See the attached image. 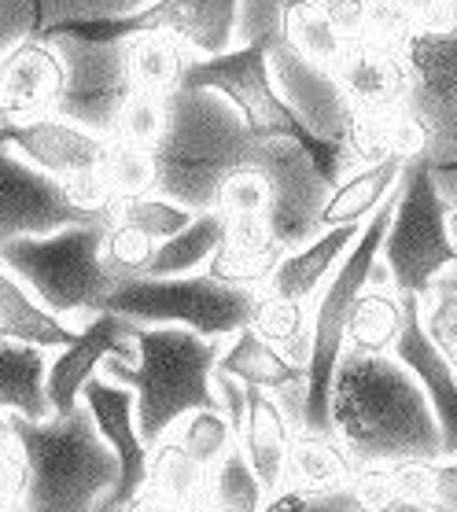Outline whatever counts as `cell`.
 <instances>
[{"label":"cell","mask_w":457,"mask_h":512,"mask_svg":"<svg viewBox=\"0 0 457 512\" xmlns=\"http://www.w3.org/2000/svg\"><path fill=\"white\" fill-rule=\"evenodd\" d=\"M211 384H214V398H218V409H222L225 417H229V424L240 431L244 409H247V384H240L236 376L222 373V369H214Z\"/></svg>","instance_id":"45"},{"label":"cell","mask_w":457,"mask_h":512,"mask_svg":"<svg viewBox=\"0 0 457 512\" xmlns=\"http://www.w3.org/2000/svg\"><path fill=\"white\" fill-rule=\"evenodd\" d=\"M163 126H166V100L133 89L126 107H122V115H118L115 137L111 140H126V144H137V148L152 152L155 144H159V137H163Z\"/></svg>","instance_id":"41"},{"label":"cell","mask_w":457,"mask_h":512,"mask_svg":"<svg viewBox=\"0 0 457 512\" xmlns=\"http://www.w3.org/2000/svg\"><path fill=\"white\" fill-rule=\"evenodd\" d=\"M314 8L325 15V23L336 30L343 45H354L373 26V0H314Z\"/></svg>","instance_id":"44"},{"label":"cell","mask_w":457,"mask_h":512,"mask_svg":"<svg viewBox=\"0 0 457 512\" xmlns=\"http://www.w3.org/2000/svg\"><path fill=\"white\" fill-rule=\"evenodd\" d=\"M410 89L406 111L428 137V163H457V26L443 34H421L402 45Z\"/></svg>","instance_id":"11"},{"label":"cell","mask_w":457,"mask_h":512,"mask_svg":"<svg viewBox=\"0 0 457 512\" xmlns=\"http://www.w3.org/2000/svg\"><path fill=\"white\" fill-rule=\"evenodd\" d=\"M251 332L266 339L284 358L299 361L306 369L310 361V303H292V299H273L258 295L255 314H251Z\"/></svg>","instance_id":"33"},{"label":"cell","mask_w":457,"mask_h":512,"mask_svg":"<svg viewBox=\"0 0 457 512\" xmlns=\"http://www.w3.org/2000/svg\"><path fill=\"white\" fill-rule=\"evenodd\" d=\"M362 236V225H340V229H321L310 244L295 247L281 258V266L273 269L270 284L262 295L273 299H292V303H314L317 291L325 288L332 269L340 266L343 255Z\"/></svg>","instance_id":"22"},{"label":"cell","mask_w":457,"mask_h":512,"mask_svg":"<svg viewBox=\"0 0 457 512\" xmlns=\"http://www.w3.org/2000/svg\"><path fill=\"white\" fill-rule=\"evenodd\" d=\"M402 332V295L391 284H365L351 306L347 350L354 354H391Z\"/></svg>","instance_id":"28"},{"label":"cell","mask_w":457,"mask_h":512,"mask_svg":"<svg viewBox=\"0 0 457 512\" xmlns=\"http://www.w3.org/2000/svg\"><path fill=\"white\" fill-rule=\"evenodd\" d=\"M402 163H380L369 170H354L343 174L325 196V207L317 214V233L321 229H340V225H365L373 218L380 203H384L395 185H399Z\"/></svg>","instance_id":"26"},{"label":"cell","mask_w":457,"mask_h":512,"mask_svg":"<svg viewBox=\"0 0 457 512\" xmlns=\"http://www.w3.org/2000/svg\"><path fill=\"white\" fill-rule=\"evenodd\" d=\"M203 490H207V468L196 465L174 435H166L163 443L152 446L144 494H152L155 501H166V505H196L203 501Z\"/></svg>","instance_id":"32"},{"label":"cell","mask_w":457,"mask_h":512,"mask_svg":"<svg viewBox=\"0 0 457 512\" xmlns=\"http://www.w3.org/2000/svg\"><path fill=\"white\" fill-rule=\"evenodd\" d=\"M270 199V181L251 163L244 170H236L233 177H225L214 210H222L225 218H266L270 214Z\"/></svg>","instance_id":"40"},{"label":"cell","mask_w":457,"mask_h":512,"mask_svg":"<svg viewBox=\"0 0 457 512\" xmlns=\"http://www.w3.org/2000/svg\"><path fill=\"white\" fill-rule=\"evenodd\" d=\"M358 476V465L351 454L340 446L336 435H321V431H292L288 443V476L284 487L306 490V494H329V490L351 487Z\"/></svg>","instance_id":"25"},{"label":"cell","mask_w":457,"mask_h":512,"mask_svg":"<svg viewBox=\"0 0 457 512\" xmlns=\"http://www.w3.org/2000/svg\"><path fill=\"white\" fill-rule=\"evenodd\" d=\"M122 45H126L129 82L137 93L170 100L177 89H185L196 52L181 37L166 34V30H141V34L122 37Z\"/></svg>","instance_id":"23"},{"label":"cell","mask_w":457,"mask_h":512,"mask_svg":"<svg viewBox=\"0 0 457 512\" xmlns=\"http://www.w3.org/2000/svg\"><path fill=\"white\" fill-rule=\"evenodd\" d=\"M329 82L351 115H391L406 104L410 70L399 45L365 34L362 41L343 48L336 67L329 70Z\"/></svg>","instance_id":"15"},{"label":"cell","mask_w":457,"mask_h":512,"mask_svg":"<svg viewBox=\"0 0 457 512\" xmlns=\"http://www.w3.org/2000/svg\"><path fill=\"white\" fill-rule=\"evenodd\" d=\"M281 258H284V251L273 236H258V240L225 236V244L214 251L203 273L211 280H218V284H225V288L262 295L273 277V269L281 266Z\"/></svg>","instance_id":"30"},{"label":"cell","mask_w":457,"mask_h":512,"mask_svg":"<svg viewBox=\"0 0 457 512\" xmlns=\"http://www.w3.org/2000/svg\"><path fill=\"white\" fill-rule=\"evenodd\" d=\"M185 85L225 96L255 140H299L321 177L329 185L340 181V144L314 137L303 126V118L292 111V104L273 89L270 45H240L222 56L196 59Z\"/></svg>","instance_id":"7"},{"label":"cell","mask_w":457,"mask_h":512,"mask_svg":"<svg viewBox=\"0 0 457 512\" xmlns=\"http://www.w3.org/2000/svg\"><path fill=\"white\" fill-rule=\"evenodd\" d=\"M63 59L48 37H26L0 56V122L56 115L63 96Z\"/></svg>","instance_id":"17"},{"label":"cell","mask_w":457,"mask_h":512,"mask_svg":"<svg viewBox=\"0 0 457 512\" xmlns=\"http://www.w3.org/2000/svg\"><path fill=\"white\" fill-rule=\"evenodd\" d=\"M450 236H454V244H457V210H450Z\"/></svg>","instance_id":"51"},{"label":"cell","mask_w":457,"mask_h":512,"mask_svg":"<svg viewBox=\"0 0 457 512\" xmlns=\"http://www.w3.org/2000/svg\"><path fill=\"white\" fill-rule=\"evenodd\" d=\"M329 424L358 468L443 461L432 406L395 354L343 350L332 376Z\"/></svg>","instance_id":"1"},{"label":"cell","mask_w":457,"mask_h":512,"mask_svg":"<svg viewBox=\"0 0 457 512\" xmlns=\"http://www.w3.org/2000/svg\"><path fill=\"white\" fill-rule=\"evenodd\" d=\"M258 140L225 96L211 89H177L166 100V126L152 148L155 196L185 210H214L225 177L255 163Z\"/></svg>","instance_id":"2"},{"label":"cell","mask_w":457,"mask_h":512,"mask_svg":"<svg viewBox=\"0 0 457 512\" xmlns=\"http://www.w3.org/2000/svg\"><path fill=\"white\" fill-rule=\"evenodd\" d=\"M218 369L236 376L247 387H262L281 402L292 431L303 428V398H306V369L299 361L284 358L266 339H258L251 328H240L229 347L218 358Z\"/></svg>","instance_id":"19"},{"label":"cell","mask_w":457,"mask_h":512,"mask_svg":"<svg viewBox=\"0 0 457 512\" xmlns=\"http://www.w3.org/2000/svg\"><path fill=\"white\" fill-rule=\"evenodd\" d=\"M255 303V291L225 288L207 273L126 277L111 288L100 314H118L141 328H188L203 339H233L251 325Z\"/></svg>","instance_id":"9"},{"label":"cell","mask_w":457,"mask_h":512,"mask_svg":"<svg viewBox=\"0 0 457 512\" xmlns=\"http://www.w3.org/2000/svg\"><path fill=\"white\" fill-rule=\"evenodd\" d=\"M0 144L23 155L26 163L45 170L56 181H78V177L100 174L107 155V140L74 126L59 115H41L30 122H8L0 129Z\"/></svg>","instance_id":"16"},{"label":"cell","mask_w":457,"mask_h":512,"mask_svg":"<svg viewBox=\"0 0 457 512\" xmlns=\"http://www.w3.org/2000/svg\"><path fill=\"white\" fill-rule=\"evenodd\" d=\"M78 336V328L63 325L52 317L34 295L23 288V280L12 269L0 266V339H19V343H34V347L59 350Z\"/></svg>","instance_id":"27"},{"label":"cell","mask_w":457,"mask_h":512,"mask_svg":"<svg viewBox=\"0 0 457 512\" xmlns=\"http://www.w3.org/2000/svg\"><path fill=\"white\" fill-rule=\"evenodd\" d=\"M255 166L270 181L273 199L266 225H270L273 240L281 244L284 255L310 244L317 236V214L332 188L314 166L310 152L299 140H258Z\"/></svg>","instance_id":"12"},{"label":"cell","mask_w":457,"mask_h":512,"mask_svg":"<svg viewBox=\"0 0 457 512\" xmlns=\"http://www.w3.org/2000/svg\"><path fill=\"white\" fill-rule=\"evenodd\" d=\"M365 512H443L439 505H428V501H413V498H384L380 505Z\"/></svg>","instance_id":"47"},{"label":"cell","mask_w":457,"mask_h":512,"mask_svg":"<svg viewBox=\"0 0 457 512\" xmlns=\"http://www.w3.org/2000/svg\"><path fill=\"white\" fill-rule=\"evenodd\" d=\"M284 45L292 56H299L306 67L329 74L336 59L343 56V41L336 37L325 15L314 8V0H288L284 4Z\"/></svg>","instance_id":"34"},{"label":"cell","mask_w":457,"mask_h":512,"mask_svg":"<svg viewBox=\"0 0 457 512\" xmlns=\"http://www.w3.org/2000/svg\"><path fill=\"white\" fill-rule=\"evenodd\" d=\"M457 26V0H373L369 34L391 45H406L410 37L443 34Z\"/></svg>","instance_id":"31"},{"label":"cell","mask_w":457,"mask_h":512,"mask_svg":"<svg viewBox=\"0 0 457 512\" xmlns=\"http://www.w3.org/2000/svg\"><path fill=\"white\" fill-rule=\"evenodd\" d=\"M133 512H211L203 501H196V505H166V501H155L152 494H141V501L133 505Z\"/></svg>","instance_id":"48"},{"label":"cell","mask_w":457,"mask_h":512,"mask_svg":"<svg viewBox=\"0 0 457 512\" xmlns=\"http://www.w3.org/2000/svg\"><path fill=\"white\" fill-rule=\"evenodd\" d=\"M118 222L133 225V229H141L144 236H152L155 244H166L170 236H177L181 229L192 225V210H185L181 203L174 199H163V196H141V199H126L122 207L115 210Z\"/></svg>","instance_id":"38"},{"label":"cell","mask_w":457,"mask_h":512,"mask_svg":"<svg viewBox=\"0 0 457 512\" xmlns=\"http://www.w3.org/2000/svg\"><path fill=\"white\" fill-rule=\"evenodd\" d=\"M395 214L380 244V262L387 266L391 288L399 295L424 299L446 277L457 273V244L450 236V210L435 192L428 159L402 166L395 185Z\"/></svg>","instance_id":"8"},{"label":"cell","mask_w":457,"mask_h":512,"mask_svg":"<svg viewBox=\"0 0 457 512\" xmlns=\"http://www.w3.org/2000/svg\"><path fill=\"white\" fill-rule=\"evenodd\" d=\"M155 244L152 236H144L141 229H133L126 222H111L107 225V236H104V266L115 273L118 280L126 277H148V269L155 262Z\"/></svg>","instance_id":"39"},{"label":"cell","mask_w":457,"mask_h":512,"mask_svg":"<svg viewBox=\"0 0 457 512\" xmlns=\"http://www.w3.org/2000/svg\"><path fill=\"white\" fill-rule=\"evenodd\" d=\"M48 361L52 350L19 343V339H0V413H12L23 420H48Z\"/></svg>","instance_id":"24"},{"label":"cell","mask_w":457,"mask_h":512,"mask_svg":"<svg viewBox=\"0 0 457 512\" xmlns=\"http://www.w3.org/2000/svg\"><path fill=\"white\" fill-rule=\"evenodd\" d=\"M63 59V96L56 115L89 129L96 137H115L118 115L126 107L133 82H129L126 45L122 41H78V37H48Z\"/></svg>","instance_id":"10"},{"label":"cell","mask_w":457,"mask_h":512,"mask_svg":"<svg viewBox=\"0 0 457 512\" xmlns=\"http://www.w3.org/2000/svg\"><path fill=\"white\" fill-rule=\"evenodd\" d=\"M266 498H270V494H266V487H262L258 476L251 472L240 446H233V450L207 472L203 505L211 512H262Z\"/></svg>","instance_id":"35"},{"label":"cell","mask_w":457,"mask_h":512,"mask_svg":"<svg viewBox=\"0 0 457 512\" xmlns=\"http://www.w3.org/2000/svg\"><path fill=\"white\" fill-rule=\"evenodd\" d=\"M432 166V163H428ZM432 181H435V192L443 199L446 210H457V163L450 166H432Z\"/></svg>","instance_id":"46"},{"label":"cell","mask_w":457,"mask_h":512,"mask_svg":"<svg viewBox=\"0 0 457 512\" xmlns=\"http://www.w3.org/2000/svg\"><path fill=\"white\" fill-rule=\"evenodd\" d=\"M12 431L26 461V512H96L118 479V457L96 431L89 409L63 417H12Z\"/></svg>","instance_id":"4"},{"label":"cell","mask_w":457,"mask_h":512,"mask_svg":"<svg viewBox=\"0 0 457 512\" xmlns=\"http://www.w3.org/2000/svg\"><path fill=\"white\" fill-rule=\"evenodd\" d=\"M262 512H362V505L351 487L329 490V494H306V490L284 487L266 498Z\"/></svg>","instance_id":"43"},{"label":"cell","mask_w":457,"mask_h":512,"mask_svg":"<svg viewBox=\"0 0 457 512\" xmlns=\"http://www.w3.org/2000/svg\"><path fill=\"white\" fill-rule=\"evenodd\" d=\"M170 435H174L177 443H181V450H185L196 465L207 468V472L236 446V428L229 424V417H225L222 409H196V413L181 417V424H177Z\"/></svg>","instance_id":"37"},{"label":"cell","mask_w":457,"mask_h":512,"mask_svg":"<svg viewBox=\"0 0 457 512\" xmlns=\"http://www.w3.org/2000/svg\"><path fill=\"white\" fill-rule=\"evenodd\" d=\"M107 192L115 196V203L122 207L126 199L155 196V163L148 148L126 144V140H107V155L100 166Z\"/></svg>","instance_id":"36"},{"label":"cell","mask_w":457,"mask_h":512,"mask_svg":"<svg viewBox=\"0 0 457 512\" xmlns=\"http://www.w3.org/2000/svg\"><path fill=\"white\" fill-rule=\"evenodd\" d=\"M391 354L410 369V376L421 384L424 398L432 406L439 443H443V461H457V373L424 332L421 303L413 295H402V332Z\"/></svg>","instance_id":"18"},{"label":"cell","mask_w":457,"mask_h":512,"mask_svg":"<svg viewBox=\"0 0 457 512\" xmlns=\"http://www.w3.org/2000/svg\"><path fill=\"white\" fill-rule=\"evenodd\" d=\"M454 373H457V369H454Z\"/></svg>","instance_id":"52"},{"label":"cell","mask_w":457,"mask_h":512,"mask_svg":"<svg viewBox=\"0 0 457 512\" xmlns=\"http://www.w3.org/2000/svg\"><path fill=\"white\" fill-rule=\"evenodd\" d=\"M417 303H421V325L428 339L457 369V288H439Z\"/></svg>","instance_id":"42"},{"label":"cell","mask_w":457,"mask_h":512,"mask_svg":"<svg viewBox=\"0 0 457 512\" xmlns=\"http://www.w3.org/2000/svg\"><path fill=\"white\" fill-rule=\"evenodd\" d=\"M155 0H0V56L26 37H52L63 26L126 19Z\"/></svg>","instance_id":"20"},{"label":"cell","mask_w":457,"mask_h":512,"mask_svg":"<svg viewBox=\"0 0 457 512\" xmlns=\"http://www.w3.org/2000/svg\"><path fill=\"white\" fill-rule=\"evenodd\" d=\"M107 225H74L48 236H23L0 244V266L12 269L23 288L63 325L82 328L100 314L118 277L104 266Z\"/></svg>","instance_id":"5"},{"label":"cell","mask_w":457,"mask_h":512,"mask_svg":"<svg viewBox=\"0 0 457 512\" xmlns=\"http://www.w3.org/2000/svg\"><path fill=\"white\" fill-rule=\"evenodd\" d=\"M137 361L107 358L100 376L133 391V417L144 446L152 450L196 409H218L211 376L225 350V339H203L188 328L137 325Z\"/></svg>","instance_id":"3"},{"label":"cell","mask_w":457,"mask_h":512,"mask_svg":"<svg viewBox=\"0 0 457 512\" xmlns=\"http://www.w3.org/2000/svg\"><path fill=\"white\" fill-rule=\"evenodd\" d=\"M395 199H399V192H391L373 218L362 225V236L354 240V247L343 255V262L332 269L325 288L317 291V299L310 303V361H306V398H303V428L299 431L332 435V424H329L332 376H336L340 354L347 350L351 306L358 299V291L369 284V273H373L376 258H380V244H384L391 214H395Z\"/></svg>","instance_id":"6"},{"label":"cell","mask_w":457,"mask_h":512,"mask_svg":"<svg viewBox=\"0 0 457 512\" xmlns=\"http://www.w3.org/2000/svg\"><path fill=\"white\" fill-rule=\"evenodd\" d=\"M100 222L107 218L85 214L63 181L48 177L45 170H37L23 155L0 144V244Z\"/></svg>","instance_id":"13"},{"label":"cell","mask_w":457,"mask_h":512,"mask_svg":"<svg viewBox=\"0 0 457 512\" xmlns=\"http://www.w3.org/2000/svg\"><path fill=\"white\" fill-rule=\"evenodd\" d=\"M288 443H292V424L284 417L281 402L262 387H247V409L244 424L236 431V446L244 450L247 465L258 476V483L266 487V494L284 490Z\"/></svg>","instance_id":"21"},{"label":"cell","mask_w":457,"mask_h":512,"mask_svg":"<svg viewBox=\"0 0 457 512\" xmlns=\"http://www.w3.org/2000/svg\"><path fill=\"white\" fill-rule=\"evenodd\" d=\"M225 236H229V218H225L222 210H200L188 229H181L166 244H159L148 277H188V273H203L214 251L225 244Z\"/></svg>","instance_id":"29"},{"label":"cell","mask_w":457,"mask_h":512,"mask_svg":"<svg viewBox=\"0 0 457 512\" xmlns=\"http://www.w3.org/2000/svg\"><path fill=\"white\" fill-rule=\"evenodd\" d=\"M19 450H23V446L15 439L12 420H8V413H0V457H12V454H19Z\"/></svg>","instance_id":"49"},{"label":"cell","mask_w":457,"mask_h":512,"mask_svg":"<svg viewBox=\"0 0 457 512\" xmlns=\"http://www.w3.org/2000/svg\"><path fill=\"white\" fill-rule=\"evenodd\" d=\"M0 512H26V505L19 498H0Z\"/></svg>","instance_id":"50"},{"label":"cell","mask_w":457,"mask_h":512,"mask_svg":"<svg viewBox=\"0 0 457 512\" xmlns=\"http://www.w3.org/2000/svg\"><path fill=\"white\" fill-rule=\"evenodd\" d=\"M133 336H137L133 321L118 314H96L78 328V336L67 347L52 350L45 380L52 417H63V413L82 406V387L100 373V365L107 358L133 365L137 361V339Z\"/></svg>","instance_id":"14"}]
</instances>
